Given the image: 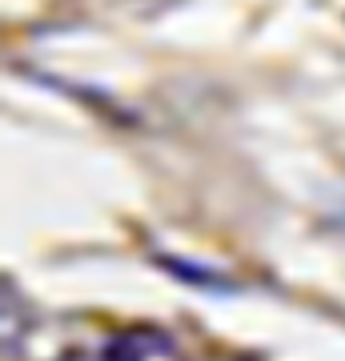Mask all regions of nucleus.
Masks as SVG:
<instances>
[{"label": "nucleus", "mask_w": 345, "mask_h": 361, "mask_svg": "<svg viewBox=\"0 0 345 361\" xmlns=\"http://www.w3.org/2000/svg\"><path fill=\"white\" fill-rule=\"evenodd\" d=\"M85 361H181V345L161 325H125L92 337Z\"/></svg>", "instance_id": "f257e3e1"}]
</instances>
